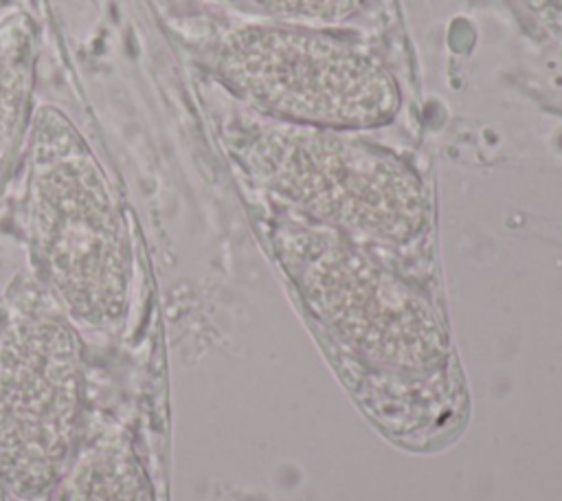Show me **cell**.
I'll use <instances>...</instances> for the list:
<instances>
[{"label": "cell", "mask_w": 562, "mask_h": 501, "mask_svg": "<svg viewBox=\"0 0 562 501\" xmlns=\"http://www.w3.org/2000/svg\"><path fill=\"white\" fill-rule=\"evenodd\" d=\"M29 233L40 275L59 308L92 327L127 305L132 250L121 207L77 125L42 105L29 132Z\"/></svg>", "instance_id": "cell-1"}, {"label": "cell", "mask_w": 562, "mask_h": 501, "mask_svg": "<svg viewBox=\"0 0 562 501\" xmlns=\"http://www.w3.org/2000/svg\"><path fill=\"white\" fill-rule=\"evenodd\" d=\"M202 59L224 90L272 121L360 132L391 123L402 103L373 51L312 24H235L202 46Z\"/></svg>", "instance_id": "cell-2"}, {"label": "cell", "mask_w": 562, "mask_h": 501, "mask_svg": "<svg viewBox=\"0 0 562 501\" xmlns=\"http://www.w3.org/2000/svg\"><path fill=\"white\" fill-rule=\"evenodd\" d=\"M81 343L59 303H22L0 343V479L40 499L66 472L79 426Z\"/></svg>", "instance_id": "cell-3"}, {"label": "cell", "mask_w": 562, "mask_h": 501, "mask_svg": "<svg viewBox=\"0 0 562 501\" xmlns=\"http://www.w3.org/2000/svg\"><path fill=\"white\" fill-rule=\"evenodd\" d=\"M228 132L252 171L321 211L386 233L408 229L417 215L406 163L349 130L241 116Z\"/></svg>", "instance_id": "cell-4"}, {"label": "cell", "mask_w": 562, "mask_h": 501, "mask_svg": "<svg viewBox=\"0 0 562 501\" xmlns=\"http://www.w3.org/2000/svg\"><path fill=\"white\" fill-rule=\"evenodd\" d=\"M37 33L33 20L9 13L0 20V191L29 138L35 105Z\"/></svg>", "instance_id": "cell-5"}, {"label": "cell", "mask_w": 562, "mask_h": 501, "mask_svg": "<svg viewBox=\"0 0 562 501\" xmlns=\"http://www.w3.org/2000/svg\"><path fill=\"white\" fill-rule=\"evenodd\" d=\"M61 501H154L136 453L119 442L86 450L68 470Z\"/></svg>", "instance_id": "cell-6"}, {"label": "cell", "mask_w": 562, "mask_h": 501, "mask_svg": "<svg viewBox=\"0 0 562 501\" xmlns=\"http://www.w3.org/2000/svg\"><path fill=\"white\" fill-rule=\"evenodd\" d=\"M224 9L259 18L261 22H290L327 26L353 18L362 0H209Z\"/></svg>", "instance_id": "cell-7"}, {"label": "cell", "mask_w": 562, "mask_h": 501, "mask_svg": "<svg viewBox=\"0 0 562 501\" xmlns=\"http://www.w3.org/2000/svg\"><path fill=\"white\" fill-rule=\"evenodd\" d=\"M536 18L562 37V0H522Z\"/></svg>", "instance_id": "cell-8"}]
</instances>
